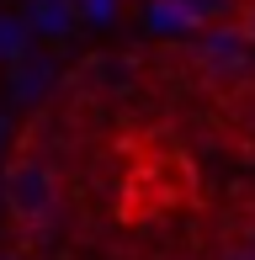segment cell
<instances>
[{"label": "cell", "instance_id": "6", "mask_svg": "<svg viewBox=\"0 0 255 260\" xmlns=\"http://www.w3.org/2000/svg\"><path fill=\"white\" fill-rule=\"evenodd\" d=\"M176 260H181V255H176Z\"/></svg>", "mask_w": 255, "mask_h": 260}, {"label": "cell", "instance_id": "2", "mask_svg": "<svg viewBox=\"0 0 255 260\" xmlns=\"http://www.w3.org/2000/svg\"><path fill=\"white\" fill-rule=\"evenodd\" d=\"M197 69H202L207 80H224V85H234V80H245V69L255 64V27L250 21H202V38H197Z\"/></svg>", "mask_w": 255, "mask_h": 260}, {"label": "cell", "instance_id": "1", "mask_svg": "<svg viewBox=\"0 0 255 260\" xmlns=\"http://www.w3.org/2000/svg\"><path fill=\"white\" fill-rule=\"evenodd\" d=\"M0 202H6V218L16 229L38 234L59 218V202H64V181L43 154H16L0 175Z\"/></svg>", "mask_w": 255, "mask_h": 260}, {"label": "cell", "instance_id": "3", "mask_svg": "<svg viewBox=\"0 0 255 260\" xmlns=\"http://www.w3.org/2000/svg\"><path fill=\"white\" fill-rule=\"evenodd\" d=\"M176 11H181L186 21H218V16L229 11V0H176Z\"/></svg>", "mask_w": 255, "mask_h": 260}, {"label": "cell", "instance_id": "5", "mask_svg": "<svg viewBox=\"0 0 255 260\" xmlns=\"http://www.w3.org/2000/svg\"><path fill=\"white\" fill-rule=\"evenodd\" d=\"M245 244L255 250V202H250V212H245Z\"/></svg>", "mask_w": 255, "mask_h": 260}, {"label": "cell", "instance_id": "4", "mask_svg": "<svg viewBox=\"0 0 255 260\" xmlns=\"http://www.w3.org/2000/svg\"><path fill=\"white\" fill-rule=\"evenodd\" d=\"M213 260H255V250H250L245 239H234V244H218V250H213Z\"/></svg>", "mask_w": 255, "mask_h": 260}]
</instances>
